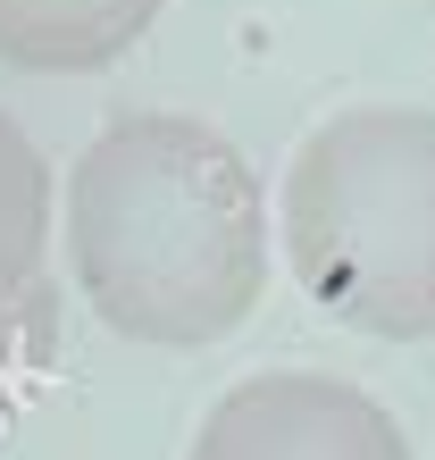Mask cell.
Returning a JSON list of instances; mask_svg holds the SVG:
<instances>
[{"instance_id": "cell-1", "label": "cell", "mask_w": 435, "mask_h": 460, "mask_svg": "<svg viewBox=\"0 0 435 460\" xmlns=\"http://www.w3.org/2000/svg\"><path fill=\"white\" fill-rule=\"evenodd\" d=\"M67 277L126 343H218L268 285V201L252 159L184 110L101 126L67 168Z\"/></svg>"}, {"instance_id": "cell-2", "label": "cell", "mask_w": 435, "mask_h": 460, "mask_svg": "<svg viewBox=\"0 0 435 460\" xmlns=\"http://www.w3.org/2000/svg\"><path fill=\"white\" fill-rule=\"evenodd\" d=\"M302 293L360 335H435V110L360 101L302 134L277 184Z\"/></svg>"}, {"instance_id": "cell-3", "label": "cell", "mask_w": 435, "mask_h": 460, "mask_svg": "<svg viewBox=\"0 0 435 460\" xmlns=\"http://www.w3.org/2000/svg\"><path fill=\"white\" fill-rule=\"evenodd\" d=\"M184 460H411L394 411L318 368H260L201 411Z\"/></svg>"}, {"instance_id": "cell-4", "label": "cell", "mask_w": 435, "mask_h": 460, "mask_svg": "<svg viewBox=\"0 0 435 460\" xmlns=\"http://www.w3.org/2000/svg\"><path fill=\"white\" fill-rule=\"evenodd\" d=\"M159 0H0V67L75 75L151 34Z\"/></svg>"}, {"instance_id": "cell-5", "label": "cell", "mask_w": 435, "mask_h": 460, "mask_svg": "<svg viewBox=\"0 0 435 460\" xmlns=\"http://www.w3.org/2000/svg\"><path fill=\"white\" fill-rule=\"evenodd\" d=\"M50 252V168L17 118H0V293L34 285Z\"/></svg>"}, {"instance_id": "cell-6", "label": "cell", "mask_w": 435, "mask_h": 460, "mask_svg": "<svg viewBox=\"0 0 435 460\" xmlns=\"http://www.w3.org/2000/svg\"><path fill=\"white\" fill-rule=\"evenodd\" d=\"M59 318H67V302H59L50 277L0 293V427L50 385V368H59Z\"/></svg>"}]
</instances>
